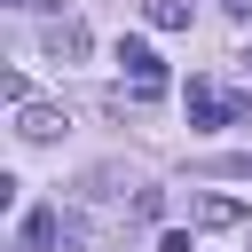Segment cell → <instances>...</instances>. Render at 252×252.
I'll list each match as a JSON object with an SVG mask.
<instances>
[{"label": "cell", "mask_w": 252, "mask_h": 252, "mask_svg": "<svg viewBox=\"0 0 252 252\" xmlns=\"http://www.w3.org/2000/svg\"><path fill=\"white\" fill-rule=\"evenodd\" d=\"M142 16H150L158 32H189V16H197V0H142Z\"/></svg>", "instance_id": "obj_4"}, {"label": "cell", "mask_w": 252, "mask_h": 252, "mask_svg": "<svg viewBox=\"0 0 252 252\" xmlns=\"http://www.w3.org/2000/svg\"><path fill=\"white\" fill-rule=\"evenodd\" d=\"M228 118H236V94H220L213 79H189V126L213 134V126H228Z\"/></svg>", "instance_id": "obj_2"}, {"label": "cell", "mask_w": 252, "mask_h": 252, "mask_svg": "<svg viewBox=\"0 0 252 252\" xmlns=\"http://www.w3.org/2000/svg\"><path fill=\"white\" fill-rule=\"evenodd\" d=\"M47 55H87V24H79V16L47 24Z\"/></svg>", "instance_id": "obj_5"}, {"label": "cell", "mask_w": 252, "mask_h": 252, "mask_svg": "<svg viewBox=\"0 0 252 252\" xmlns=\"http://www.w3.org/2000/svg\"><path fill=\"white\" fill-rule=\"evenodd\" d=\"M228 16H252V0H228Z\"/></svg>", "instance_id": "obj_9"}, {"label": "cell", "mask_w": 252, "mask_h": 252, "mask_svg": "<svg viewBox=\"0 0 252 252\" xmlns=\"http://www.w3.org/2000/svg\"><path fill=\"white\" fill-rule=\"evenodd\" d=\"M55 228H63L55 213H32V220H24V252H47V244H55Z\"/></svg>", "instance_id": "obj_7"}, {"label": "cell", "mask_w": 252, "mask_h": 252, "mask_svg": "<svg viewBox=\"0 0 252 252\" xmlns=\"http://www.w3.org/2000/svg\"><path fill=\"white\" fill-rule=\"evenodd\" d=\"M197 220H205V228H236L244 205H236V197H197Z\"/></svg>", "instance_id": "obj_6"}, {"label": "cell", "mask_w": 252, "mask_h": 252, "mask_svg": "<svg viewBox=\"0 0 252 252\" xmlns=\"http://www.w3.org/2000/svg\"><path fill=\"white\" fill-rule=\"evenodd\" d=\"M118 63H126V79H134V102H158V94H165V63H158L150 39H118Z\"/></svg>", "instance_id": "obj_1"}, {"label": "cell", "mask_w": 252, "mask_h": 252, "mask_svg": "<svg viewBox=\"0 0 252 252\" xmlns=\"http://www.w3.org/2000/svg\"><path fill=\"white\" fill-rule=\"evenodd\" d=\"M158 252H197V244H189V228H165V236H158Z\"/></svg>", "instance_id": "obj_8"}, {"label": "cell", "mask_w": 252, "mask_h": 252, "mask_svg": "<svg viewBox=\"0 0 252 252\" xmlns=\"http://www.w3.org/2000/svg\"><path fill=\"white\" fill-rule=\"evenodd\" d=\"M63 126H71V118H63L55 102H16V134H24V142H55Z\"/></svg>", "instance_id": "obj_3"}]
</instances>
